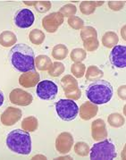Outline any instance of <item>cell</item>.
Here are the masks:
<instances>
[{"mask_svg":"<svg viewBox=\"0 0 126 160\" xmlns=\"http://www.w3.org/2000/svg\"><path fill=\"white\" fill-rule=\"evenodd\" d=\"M9 60L14 69L21 72L35 70L34 51L26 44H16L9 52Z\"/></svg>","mask_w":126,"mask_h":160,"instance_id":"1","label":"cell"},{"mask_svg":"<svg viewBox=\"0 0 126 160\" xmlns=\"http://www.w3.org/2000/svg\"><path fill=\"white\" fill-rule=\"evenodd\" d=\"M7 146L14 153L29 155L32 152V137L28 132L21 129L11 131L7 137Z\"/></svg>","mask_w":126,"mask_h":160,"instance_id":"2","label":"cell"},{"mask_svg":"<svg viewBox=\"0 0 126 160\" xmlns=\"http://www.w3.org/2000/svg\"><path fill=\"white\" fill-rule=\"evenodd\" d=\"M113 94V86L105 80L95 81L89 84L86 90L88 100L95 105H103L108 103Z\"/></svg>","mask_w":126,"mask_h":160,"instance_id":"3","label":"cell"},{"mask_svg":"<svg viewBox=\"0 0 126 160\" xmlns=\"http://www.w3.org/2000/svg\"><path fill=\"white\" fill-rule=\"evenodd\" d=\"M116 156L115 146L107 140L96 143L89 149V157L92 160H112Z\"/></svg>","mask_w":126,"mask_h":160,"instance_id":"4","label":"cell"},{"mask_svg":"<svg viewBox=\"0 0 126 160\" xmlns=\"http://www.w3.org/2000/svg\"><path fill=\"white\" fill-rule=\"evenodd\" d=\"M56 111L63 121H73L79 114V107L72 99H60L56 103Z\"/></svg>","mask_w":126,"mask_h":160,"instance_id":"5","label":"cell"},{"mask_svg":"<svg viewBox=\"0 0 126 160\" xmlns=\"http://www.w3.org/2000/svg\"><path fill=\"white\" fill-rule=\"evenodd\" d=\"M61 87L63 88L65 97L72 100H78L82 97V91L80 90L75 78L72 75H65L61 80Z\"/></svg>","mask_w":126,"mask_h":160,"instance_id":"6","label":"cell"},{"mask_svg":"<svg viewBox=\"0 0 126 160\" xmlns=\"http://www.w3.org/2000/svg\"><path fill=\"white\" fill-rule=\"evenodd\" d=\"M58 93V87L54 82L49 80L41 81L37 84L36 94L43 100H51L57 97Z\"/></svg>","mask_w":126,"mask_h":160,"instance_id":"7","label":"cell"},{"mask_svg":"<svg viewBox=\"0 0 126 160\" xmlns=\"http://www.w3.org/2000/svg\"><path fill=\"white\" fill-rule=\"evenodd\" d=\"M63 16L59 12H54L42 19V26L49 33H55L58 28L63 24Z\"/></svg>","mask_w":126,"mask_h":160,"instance_id":"8","label":"cell"},{"mask_svg":"<svg viewBox=\"0 0 126 160\" xmlns=\"http://www.w3.org/2000/svg\"><path fill=\"white\" fill-rule=\"evenodd\" d=\"M34 14L32 12V10L23 8L20 9L14 15V23L15 25L22 29L30 28L34 22Z\"/></svg>","mask_w":126,"mask_h":160,"instance_id":"9","label":"cell"},{"mask_svg":"<svg viewBox=\"0 0 126 160\" xmlns=\"http://www.w3.org/2000/svg\"><path fill=\"white\" fill-rule=\"evenodd\" d=\"M109 59L111 64L117 68H124L126 66V47L118 45L113 47L110 52Z\"/></svg>","mask_w":126,"mask_h":160,"instance_id":"10","label":"cell"},{"mask_svg":"<svg viewBox=\"0 0 126 160\" xmlns=\"http://www.w3.org/2000/svg\"><path fill=\"white\" fill-rule=\"evenodd\" d=\"M9 99L13 105H17L21 107H27L31 105L33 100V97L31 93L21 89H14L9 95Z\"/></svg>","mask_w":126,"mask_h":160,"instance_id":"11","label":"cell"},{"mask_svg":"<svg viewBox=\"0 0 126 160\" xmlns=\"http://www.w3.org/2000/svg\"><path fill=\"white\" fill-rule=\"evenodd\" d=\"M23 116L22 110L13 107H8L1 115V122L5 126H12L19 121Z\"/></svg>","mask_w":126,"mask_h":160,"instance_id":"12","label":"cell"},{"mask_svg":"<svg viewBox=\"0 0 126 160\" xmlns=\"http://www.w3.org/2000/svg\"><path fill=\"white\" fill-rule=\"evenodd\" d=\"M73 145V137L70 132H62L56 140V148L61 154L69 153Z\"/></svg>","mask_w":126,"mask_h":160,"instance_id":"13","label":"cell"},{"mask_svg":"<svg viewBox=\"0 0 126 160\" xmlns=\"http://www.w3.org/2000/svg\"><path fill=\"white\" fill-rule=\"evenodd\" d=\"M39 79L40 76L37 71H30L27 72H23L19 77V84L23 88L29 89L35 87L39 82Z\"/></svg>","mask_w":126,"mask_h":160,"instance_id":"14","label":"cell"},{"mask_svg":"<svg viewBox=\"0 0 126 160\" xmlns=\"http://www.w3.org/2000/svg\"><path fill=\"white\" fill-rule=\"evenodd\" d=\"M91 135L94 141H100L107 137L106 123L102 119H97L91 123Z\"/></svg>","mask_w":126,"mask_h":160,"instance_id":"15","label":"cell"},{"mask_svg":"<svg viewBox=\"0 0 126 160\" xmlns=\"http://www.w3.org/2000/svg\"><path fill=\"white\" fill-rule=\"evenodd\" d=\"M80 111V117L84 121H88L90 119H92L94 116L97 115L98 108L97 105H95L93 103L84 102L79 108Z\"/></svg>","mask_w":126,"mask_h":160,"instance_id":"16","label":"cell"},{"mask_svg":"<svg viewBox=\"0 0 126 160\" xmlns=\"http://www.w3.org/2000/svg\"><path fill=\"white\" fill-rule=\"evenodd\" d=\"M104 5V1H83L80 5V10L83 14L89 15L93 13L96 8Z\"/></svg>","mask_w":126,"mask_h":160,"instance_id":"17","label":"cell"},{"mask_svg":"<svg viewBox=\"0 0 126 160\" xmlns=\"http://www.w3.org/2000/svg\"><path fill=\"white\" fill-rule=\"evenodd\" d=\"M17 37L13 32L10 31H5L0 34V45L4 48H9L15 45Z\"/></svg>","mask_w":126,"mask_h":160,"instance_id":"18","label":"cell"},{"mask_svg":"<svg viewBox=\"0 0 126 160\" xmlns=\"http://www.w3.org/2000/svg\"><path fill=\"white\" fill-rule=\"evenodd\" d=\"M118 41H119V38L117 34L113 32H106L102 37V44L108 48H112L115 47L117 45Z\"/></svg>","mask_w":126,"mask_h":160,"instance_id":"19","label":"cell"},{"mask_svg":"<svg viewBox=\"0 0 126 160\" xmlns=\"http://www.w3.org/2000/svg\"><path fill=\"white\" fill-rule=\"evenodd\" d=\"M38 127V121L35 116H28L22 122V128L28 132H35Z\"/></svg>","mask_w":126,"mask_h":160,"instance_id":"20","label":"cell"},{"mask_svg":"<svg viewBox=\"0 0 126 160\" xmlns=\"http://www.w3.org/2000/svg\"><path fill=\"white\" fill-rule=\"evenodd\" d=\"M52 64L50 58L46 55H39L35 58V67L39 71H48Z\"/></svg>","mask_w":126,"mask_h":160,"instance_id":"21","label":"cell"},{"mask_svg":"<svg viewBox=\"0 0 126 160\" xmlns=\"http://www.w3.org/2000/svg\"><path fill=\"white\" fill-rule=\"evenodd\" d=\"M85 76L88 81L95 82L101 80V78L104 76V72L96 65H90L87 69V72H85Z\"/></svg>","mask_w":126,"mask_h":160,"instance_id":"22","label":"cell"},{"mask_svg":"<svg viewBox=\"0 0 126 160\" xmlns=\"http://www.w3.org/2000/svg\"><path fill=\"white\" fill-rule=\"evenodd\" d=\"M68 48L63 44H58L52 50V57L57 60H63L68 56Z\"/></svg>","mask_w":126,"mask_h":160,"instance_id":"23","label":"cell"},{"mask_svg":"<svg viewBox=\"0 0 126 160\" xmlns=\"http://www.w3.org/2000/svg\"><path fill=\"white\" fill-rule=\"evenodd\" d=\"M45 36L44 32L38 29H34L29 34V38L32 44L34 45H41L44 42Z\"/></svg>","mask_w":126,"mask_h":160,"instance_id":"24","label":"cell"},{"mask_svg":"<svg viewBox=\"0 0 126 160\" xmlns=\"http://www.w3.org/2000/svg\"><path fill=\"white\" fill-rule=\"evenodd\" d=\"M107 121H108V123L110 124V126L114 127V128L122 127L125 122L124 117L118 113H113V114L109 115Z\"/></svg>","mask_w":126,"mask_h":160,"instance_id":"25","label":"cell"},{"mask_svg":"<svg viewBox=\"0 0 126 160\" xmlns=\"http://www.w3.org/2000/svg\"><path fill=\"white\" fill-rule=\"evenodd\" d=\"M70 57L72 61H73L74 63H82L83 60L86 59L87 53L82 48H74L71 52Z\"/></svg>","mask_w":126,"mask_h":160,"instance_id":"26","label":"cell"},{"mask_svg":"<svg viewBox=\"0 0 126 160\" xmlns=\"http://www.w3.org/2000/svg\"><path fill=\"white\" fill-rule=\"evenodd\" d=\"M89 146L83 141H79L74 145V152L80 157H87L89 154Z\"/></svg>","mask_w":126,"mask_h":160,"instance_id":"27","label":"cell"},{"mask_svg":"<svg viewBox=\"0 0 126 160\" xmlns=\"http://www.w3.org/2000/svg\"><path fill=\"white\" fill-rule=\"evenodd\" d=\"M71 72L76 78H82L85 75L86 66L82 63H74L71 66Z\"/></svg>","mask_w":126,"mask_h":160,"instance_id":"28","label":"cell"},{"mask_svg":"<svg viewBox=\"0 0 126 160\" xmlns=\"http://www.w3.org/2000/svg\"><path fill=\"white\" fill-rule=\"evenodd\" d=\"M81 38L82 41L88 39L90 38H98V32L96 31V29L91 27V26H86L83 27L81 32Z\"/></svg>","mask_w":126,"mask_h":160,"instance_id":"29","label":"cell"},{"mask_svg":"<svg viewBox=\"0 0 126 160\" xmlns=\"http://www.w3.org/2000/svg\"><path fill=\"white\" fill-rule=\"evenodd\" d=\"M64 72V65L63 63L60 62H55L52 64V66L48 70V74L52 77L60 76Z\"/></svg>","mask_w":126,"mask_h":160,"instance_id":"30","label":"cell"},{"mask_svg":"<svg viewBox=\"0 0 126 160\" xmlns=\"http://www.w3.org/2000/svg\"><path fill=\"white\" fill-rule=\"evenodd\" d=\"M77 12V8L73 4H67L65 6H63L60 8L59 10V13L63 15V17H71V16H73Z\"/></svg>","mask_w":126,"mask_h":160,"instance_id":"31","label":"cell"},{"mask_svg":"<svg viewBox=\"0 0 126 160\" xmlns=\"http://www.w3.org/2000/svg\"><path fill=\"white\" fill-rule=\"evenodd\" d=\"M99 42L98 38H90L83 41V47L87 51H95L98 49Z\"/></svg>","mask_w":126,"mask_h":160,"instance_id":"32","label":"cell"},{"mask_svg":"<svg viewBox=\"0 0 126 160\" xmlns=\"http://www.w3.org/2000/svg\"><path fill=\"white\" fill-rule=\"evenodd\" d=\"M68 24L71 28L74 30H82L84 27V22L78 16H71L68 19Z\"/></svg>","mask_w":126,"mask_h":160,"instance_id":"33","label":"cell"},{"mask_svg":"<svg viewBox=\"0 0 126 160\" xmlns=\"http://www.w3.org/2000/svg\"><path fill=\"white\" fill-rule=\"evenodd\" d=\"M51 7H52V5L49 1H36V3L34 5V7L39 13L48 12L51 8Z\"/></svg>","mask_w":126,"mask_h":160,"instance_id":"34","label":"cell"},{"mask_svg":"<svg viewBox=\"0 0 126 160\" xmlns=\"http://www.w3.org/2000/svg\"><path fill=\"white\" fill-rule=\"evenodd\" d=\"M124 5V1H108V7L113 11H120Z\"/></svg>","mask_w":126,"mask_h":160,"instance_id":"35","label":"cell"},{"mask_svg":"<svg viewBox=\"0 0 126 160\" xmlns=\"http://www.w3.org/2000/svg\"><path fill=\"white\" fill-rule=\"evenodd\" d=\"M119 97L123 99V100H125V85L123 86H121L119 89H118V91H117Z\"/></svg>","mask_w":126,"mask_h":160,"instance_id":"36","label":"cell"},{"mask_svg":"<svg viewBox=\"0 0 126 160\" xmlns=\"http://www.w3.org/2000/svg\"><path fill=\"white\" fill-rule=\"evenodd\" d=\"M32 159H47V158L43 155H37V156H34Z\"/></svg>","mask_w":126,"mask_h":160,"instance_id":"37","label":"cell"},{"mask_svg":"<svg viewBox=\"0 0 126 160\" xmlns=\"http://www.w3.org/2000/svg\"><path fill=\"white\" fill-rule=\"evenodd\" d=\"M4 93L0 90V107L3 105V103H4Z\"/></svg>","mask_w":126,"mask_h":160,"instance_id":"38","label":"cell"},{"mask_svg":"<svg viewBox=\"0 0 126 160\" xmlns=\"http://www.w3.org/2000/svg\"><path fill=\"white\" fill-rule=\"evenodd\" d=\"M66 158L71 159L72 158H71V157H64V158H57V159H66Z\"/></svg>","mask_w":126,"mask_h":160,"instance_id":"39","label":"cell"}]
</instances>
